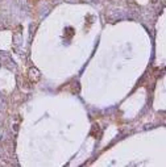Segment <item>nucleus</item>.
<instances>
[{"mask_svg":"<svg viewBox=\"0 0 166 167\" xmlns=\"http://www.w3.org/2000/svg\"><path fill=\"white\" fill-rule=\"evenodd\" d=\"M28 78H29V82L30 83H38L40 82V79H41V72H40V70L38 68H36V67H30L29 68V71H28Z\"/></svg>","mask_w":166,"mask_h":167,"instance_id":"f257e3e1","label":"nucleus"},{"mask_svg":"<svg viewBox=\"0 0 166 167\" xmlns=\"http://www.w3.org/2000/svg\"><path fill=\"white\" fill-rule=\"evenodd\" d=\"M91 136L95 137V138H99L102 136V130H100V126L99 125H92V129H91Z\"/></svg>","mask_w":166,"mask_h":167,"instance_id":"f03ea898","label":"nucleus"},{"mask_svg":"<svg viewBox=\"0 0 166 167\" xmlns=\"http://www.w3.org/2000/svg\"><path fill=\"white\" fill-rule=\"evenodd\" d=\"M67 88L71 91V94H78V92H79V83H78V82H73L71 86H69Z\"/></svg>","mask_w":166,"mask_h":167,"instance_id":"7ed1b4c3","label":"nucleus"},{"mask_svg":"<svg viewBox=\"0 0 166 167\" xmlns=\"http://www.w3.org/2000/svg\"><path fill=\"white\" fill-rule=\"evenodd\" d=\"M23 90H26V91L30 90V86H29V82H28V80H25V79H24V82H23Z\"/></svg>","mask_w":166,"mask_h":167,"instance_id":"20e7f679","label":"nucleus"},{"mask_svg":"<svg viewBox=\"0 0 166 167\" xmlns=\"http://www.w3.org/2000/svg\"><path fill=\"white\" fill-rule=\"evenodd\" d=\"M152 3H157V0H152Z\"/></svg>","mask_w":166,"mask_h":167,"instance_id":"39448f33","label":"nucleus"}]
</instances>
